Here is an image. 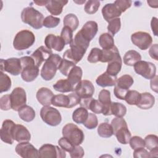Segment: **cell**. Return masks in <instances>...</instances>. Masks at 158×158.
Instances as JSON below:
<instances>
[{
	"label": "cell",
	"mask_w": 158,
	"mask_h": 158,
	"mask_svg": "<svg viewBox=\"0 0 158 158\" xmlns=\"http://www.w3.org/2000/svg\"><path fill=\"white\" fill-rule=\"evenodd\" d=\"M114 135L117 141L122 144H127L131 138V133L126 121L122 117H115L111 121Z\"/></svg>",
	"instance_id": "6da1fadb"
},
{
	"label": "cell",
	"mask_w": 158,
	"mask_h": 158,
	"mask_svg": "<svg viewBox=\"0 0 158 158\" xmlns=\"http://www.w3.org/2000/svg\"><path fill=\"white\" fill-rule=\"evenodd\" d=\"M22 21L32 28L38 30L43 27V15L33 7L24 8L21 12Z\"/></svg>",
	"instance_id": "7a4b0ae2"
},
{
	"label": "cell",
	"mask_w": 158,
	"mask_h": 158,
	"mask_svg": "<svg viewBox=\"0 0 158 158\" xmlns=\"http://www.w3.org/2000/svg\"><path fill=\"white\" fill-rule=\"evenodd\" d=\"M22 65L21 77L26 82L34 81L39 75V67L35 63L31 56H24L20 58Z\"/></svg>",
	"instance_id": "3957f363"
},
{
	"label": "cell",
	"mask_w": 158,
	"mask_h": 158,
	"mask_svg": "<svg viewBox=\"0 0 158 158\" xmlns=\"http://www.w3.org/2000/svg\"><path fill=\"white\" fill-rule=\"evenodd\" d=\"M62 58L57 54H52L44 62L41 70V76L46 81L51 80L55 76L61 62Z\"/></svg>",
	"instance_id": "277c9868"
},
{
	"label": "cell",
	"mask_w": 158,
	"mask_h": 158,
	"mask_svg": "<svg viewBox=\"0 0 158 158\" xmlns=\"http://www.w3.org/2000/svg\"><path fill=\"white\" fill-rule=\"evenodd\" d=\"M35 41V36L32 31L22 30L15 36L13 41V46L17 51H23L31 47Z\"/></svg>",
	"instance_id": "5b68a950"
},
{
	"label": "cell",
	"mask_w": 158,
	"mask_h": 158,
	"mask_svg": "<svg viewBox=\"0 0 158 158\" xmlns=\"http://www.w3.org/2000/svg\"><path fill=\"white\" fill-rule=\"evenodd\" d=\"M62 135L74 146L81 144L85 138L83 131L79 127L72 123L66 124L62 130Z\"/></svg>",
	"instance_id": "8992f818"
},
{
	"label": "cell",
	"mask_w": 158,
	"mask_h": 158,
	"mask_svg": "<svg viewBox=\"0 0 158 158\" xmlns=\"http://www.w3.org/2000/svg\"><path fill=\"white\" fill-rule=\"evenodd\" d=\"M40 117L44 123L52 127L59 125L62 121V117L59 111L50 106H43L41 109Z\"/></svg>",
	"instance_id": "52a82bcc"
},
{
	"label": "cell",
	"mask_w": 158,
	"mask_h": 158,
	"mask_svg": "<svg viewBox=\"0 0 158 158\" xmlns=\"http://www.w3.org/2000/svg\"><path fill=\"white\" fill-rule=\"evenodd\" d=\"M65 151L57 146L51 144L42 145L38 150V157L40 158H64Z\"/></svg>",
	"instance_id": "ba28073f"
},
{
	"label": "cell",
	"mask_w": 158,
	"mask_h": 158,
	"mask_svg": "<svg viewBox=\"0 0 158 158\" xmlns=\"http://www.w3.org/2000/svg\"><path fill=\"white\" fill-rule=\"evenodd\" d=\"M135 72L146 79L151 80L156 75V65L150 62L139 60L133 65Z\"/></svg>",
	"instance_id": "9c48e42d"
},
{
	"label": "cell",
	"mask_w": 158,
	"mask_h": 158,
	"mask_svg": "<svg viewBox=\"0 0 158 158\" xmlns=\"http://www.w3.org/2000/svg\"><path fill=\"white\" fill-rule=\"evenodd\" d=\"M22 65L20 59L11 57L7 59H1V71L7 72L14 76L21 74Z\"/></svg>",
	"instance_id": "30bf717a"
},
{
	"label": "cell",
	"mask_w": 158,
	"mask_h": 158,
	"mask_svg": "<svg viewBox=\"0 0 158 158\" xmlns=\"http://www.w3.org/2000/svg\"><path fill=\"white\" fill-rule=\"evenodd\" d=\"M12 109L15 111L19 110L27 103V95L25 89L21 87L14 88L10 94Z\"/></svg>",
	"instance_id": "8fae6325"
},
{
	"label": "cell",
	"mask_w": 158,
	"mask_h": 158,
	"mask_svg": "<svg viewBox=\"0 0 158 158\" xmlns=\"http://www.w3.org/2000/svg\"><path fill=\"white\" fill-rule=\"evenodd\" d=\"M133 44L141 50H146L152 44V38L149 33L144 31H136L131 36Z\"/></svg>",
	"instance_id": "7c38bea8"
},
{
	"label": "cell",
	"mask_w": 158,
	"mask_h": 158,
	"mask_svg": "<svg viewBox=\"0 0 158 158\" xmlns=\"http://www.w3.org/2000/svg\"><path fill=\"white\" fill-rule=\"evenodd\" d=\"M74 92L80 98V99H86L92 98L94 87L93 83L87 80H81L75 87Z\"/></svg>",
	"instance_id": "4fadbf2b"
},
{
	"label": "cell",
	"mask_w": 158,
	"mask_h": 158,
	"mask_svg": "<svg viewBox=\"0 0 158 158\" xmlns=\"http://www.w3.org/2000/svg\"><path fill=\"white\" fill-rule=\"evenodd\" d=\"M15 152L23 158L38 157V151L28 141L17 144L15 147Z\"/></svg>",
	"instance_id": "5bb4252c"
},
{
	"label": "cell",
	"mask_w": 158,
	"mask_h": 158,
	"mask_svg": "<svg viewBox=\"0 0 158 158\" xmlns=\"http://www.w3.org/2000/svg\"><path fill=\"white\" fill-rule=\"evenodd\" d=\"M70 48L65 51L63 54V59L73 62L77 64L81 60L86 49L72 43L70 44Z\"/></svg>",
	"instance_id": "9a60e30c"
},
{
	"label": "cell",
	"mask_w": 158,
	"mask_h": 158,
	"mask_svg": "<svg viewBox=\"0 0 158 158\" xmlns=\"http://www.w3.org/2000/svg\"><path fill=\"white\" fill-rule=\"evenodd\" d=\"M15 123L11 120H5L2 124L0 130V135L1 140L9 144H12L14 143L13 131Z\"/></svg>",
	"instance_id": "2e32d148"
},
{
	"label": "cell",
	"mask_w": 158,
	"mask_h": 158,
	"mask_svg": "<svg viewBox=\"0 0 158 158\" xmlns=\"http://www.w3.org/2000/svg\"><path fill=\"white\" fill-rule=\"evenodd\" d=\"M44 44L48 49H52L58 52L62 51L65 46V42L60 36L53 34H49L46 36Z\"/></svg>",
	"instance_id": "e0dca14e"
},
{
	"label": "cell",
	"mask_w": 158,
	"mask_h": 158,
	"mask_svg": "<svg viewBox=\"0 0 158 158\" xmlns=\"http://www.w3.org/2000/svg\"><path fill=\"white\" fill-rule=\"evenodd\" d=\"M52 54L51 49H48V48L41 46L37 48L31 55V57L33 59L35 65L40 67L41 64L46 61Z\"/></svg>",
	"instance_id": "ac0fdd59"
},
{
	"label": "cell",
	"mask_w": 158,
	"mask_h": 158,
	"mask_svg": "<svg viewBox=\"0 0 158 158\" xmlns=\"http://www.w3.org/2000/svg\"><path fill=\"white\" fill-rule=\"evenodd\" d=\"M98 30V26L96 22L88 21L79 31V33L85 40L90 42L96 36Z\"/></svg>",
	"instance_id": "d6986e66"
},
{
	"label": "cell",
	"mask_w": 158,
	"mask_h": 158,
	"mask_svg": "<svg viewBox=\"0 0 158 158\" xmlns=\"http://www.w3.org/2000/svg\"><path fill=\"white\" fill-rule=\"evenodd\" d=\"M14 139L19 143L28 142L31 139V134L23 125L15 124L13 131Z\"/></svg>",
	"instance_id": "ffe728a7"
},
{
	"label": "cell",
	"mask_w": 158,
	"mask_h": 158,
	"mask_svg": "<svg viewBox=\"0 0 158 158\" xmlns=\"http://www.w3.org/2000/svg\"><path fill=\"white\" fill-rule=\"evenodd\" d=\"M101 12L103 18L107 22L112 19L118 18L122 14V12L114 3H108L104 5Z\"/></svg>",
	"instance_id": "44dd1931"
},
{
	"label": "cell",
	"mask_w": 158,
	"mask_h": 158,
	"mask_svg": "<svg viewBox=\"0 0 158 158\" xmlns=\"http://www.w3.org/2000/svg\"><path fill=\"white\" fill-rule=\"evenodd\" d=\"M52 91L48 88H40L36 94L38 101L43 106H50L52 104V99L54 96Z\"/></svg>",
	"instance_id": "7402d4cb"
},
{
	"label": "cell",
	"mask_w": 158,
	"mask_h": 158,
	"mask_svg": "<svg viewBox=\"0 0 158 158\" xmlns=\"http://www.w3.org/2000/svg\"><path fill=\"white\" fill-rule=\"evenodd\" d=\"M68 3V1L49 0L45 6L48 11L52 15H59L62 12L63 7Z\"/></svg>",
	"instance_id": "603a6c76"
},
{
	"label": "cell",
	"mask_w": 158,
	"mask_h": 158,
	"mask_svg": "<svg viewBox=\"0 0 158 158\" xmlns=\"http://www.w3.org/2000/svg\"><path fill=\"white\" fill-rule=\"evenodd\" d=\"M98 101L103 105L104 110L102 114L104 115H110V106L111 104L110 93L107 89H102L98 95Z\"/></svg>",
	"instance_id": "cb8c5ba5"
},
{
	"label": "cell",
	"mask_w": 158,
	"mask_h": 158,
	"mask_svg": "<svg viewBox=\"0 0 158 158\" xmlns=\"http://www.w3.org/2000/svg\"><path fill=\"white\" fill-rule=\"evenodd\" d=\"M145 147L149 151L151 157L158 156V138L155 135H148L144 138Z\"/></svg>",
	"instance_id": "d4e9b609"
},
{
	"label": "cell",
	"mask_w": 158,
	"mask_h": 158,
	"mask_svg": "<svg viewBox=\"0 0 158 158\" xmlns=\"http://www.w3.org/2000/svg\"><path fill=\"white\" fill-rule=\"evenodd\" d=\"M155 103V98L150 93H141V97L136 106L141 109L147 110L151 109Z\"/></svg>",
	"instance_id": "484cf974"
},
{
	"label": "cell",
	"mask_w": 158,
	"mask_h": 158,
	"mask_svg": "<svg viewBox=\"0 0 158 158\" xmlns=\"http://www.w3.org/2000/svg\"><path fill=\"white\" fill-rule=\"evenodd\" d=\"M117 77H114L109 75L106 72L98 76L96 80L97 85L101 87L113 86L115 85Z\"/></svg>",
	"instance_id": "4316f807"
},
{
	"label": "cell",
	"mask_w": 158,
	"mask_h": 158,
	"mask_svg": "<svg viewBox=\"0 0 158 158\" xmlns=\"http://www.w3.org/2000/svg\"><path fill=\"white\" fill-rule=\"evenodd\" d=\"M118 57H120L118 49L115 46H114L111 49L102 50V56L100 62L104 63L109 62Z\"/></svg>",
	"instance_id": "83f0119b"
},
{
	"label": "cell",
	"mask_w": 158,
	"mask_h": 158,
	"mask_svg": "<svg viewBox=\"0 0 158 158\" xmlns=\"http://www.w3.org/2000/svg\"><path fill=\"white\" fill-rule=\"evenodd\" d=\"M18 114L22 120L27 122L33 121L36 115L35 110L28 105H25L20 108L18 111Z\"/></svg>",
	"instance_id": "f1b7e54d"
},
{
	"label": "cell",
	"mask_w": 158,
	"mask_h": 158,
	"mask_svg": "<svg viewBox=\"0 0 158 158\" xmlns=\"http://www.w3.org/2000/svg\"><path fill=\"white\" fill-rule=\"evenodd\" d=\"M122 61L121 57L108 62L106 72L112 77H117V75L120 72L122 69Z\"/></svg>",
	"instance_id": "f546056e"
},
{
	"label": "cell",
	"mask_w": 158,
	"mask_h": 158,
	"mask_svg": "<svg viewBox=\"0 0 158 158\" xmlns=\"http://www.w3.org/2000/svg\"><path fill=\"white\" fill-rule=\"evenodd\" d=\"M52 104L56 107L70 108V99L68 95L59 94L54 95L52 99Z\"/></svg>",
	"instance_id": "4dcf8cb0"
},
{
	"label": "cell",
	"mask_w": 158,
	"mask_h": 158,
	"mask_svg": "<svg viewBox=\"0 0 158 158\" xmlns=\"http://www.w3.org/2000/svg\"><path fill=\"white\" fill-rule=\"evenodd\" d=\"M141 59V56L138 52L135 50H129L123 56V63L128 66H133Z\"/></svg>",
	"instance_id": "1f68e13d"
},
{
	"label": "cell",
	"mask_w": 158,
	"mask_h": 158,
	"mask_svg": "<svg viewBox=\"0 0 158 158\" xmlns=\"http://www.w3.org/2000/svg\"><path fill=\"white\" fill-rule=\"evenodd\" d=\"M54 89L60 93L74 91L75 86H73L67 79H60L53 85Z\"/></svg>",
	"instance_id": "d6a6232c"
},
{
	"label": "cell",
	"mask_w": 158,
	"mask_h": 158,
	"mask_svg": "<svg viewBox=\"0 0 158 158\" xmlns=\"http://www.w3.org/2000/svg\"><path fill=\"white\" fill-rule=\"evenodd\" d=\"M83 71L80 67L75 66L69 72L67 76V80L75 87V86L81 81Z\"/></svg>",
	"instance_id": "836d02e7"
},
{
	"label": "cell",
	"mask_w": 158,
	"mask_h": 158,
	"mask_svg": "<svg viewBox=\"0 0 158 158\" xmlns=\"http://www.w3.org/2000/svg\"><path fill=\"white\" fill-rule=\"evenodd\" d=\"M88 114L89 113L88 110L86 108L83 107H80L73 111L72 114V119L74 122L77 123H83L86 121Z\"/></svg>",
	"instance_id": "e575fe53"
},
{
	"label": "cell",
	"mask_w": 158,
	"mask_h": 158,
	"mask_svg": "<svg viewBox=\"0 0 158 158\" xmlns=\"http://www.w3.org/2000/svg\"><path fill=\"white\" fill-rule=\"evenodd\" d=\"M134 80L131 76L128 74L123 75L119 77L118 78H117L115 85L116 86L123 89L125 90H129V88L132 86L133 84Z\"/></svg>",
	"instance_id": "d590c367"
},
{
	"label": "cell",
	"mask_w": 158,
	"mask_h": 158,
	"mask_svg": "<svg viewBox=\"0 0 158 158\" xmlns=\"http://www.w3.org/2000/svg\"><path fill=\"white\" fill-rule=\"evenodd\" d=\"M99 43L103 49H109L115 46L113 36L109 33H104L100 35Z\"/></svg>",
	"instance_id": "8d00e7d4"
},
{
	"label": "cell",
	"mask_w": 158,
	"mask_h": 158,
	"mask_svg": "<svg viewBox=\"0 0 158 158\" xmlns=\"http://www.w3.org/2000/svg\"><path fill=\"white\" fill-rule=\"evenodd\" d=\"M110 115H114L116 117H123L127 113V107L122 103L112 102L110 106Z\"/></svg>",
	"instance_id": "74e56055"
},
{
	"label": "cell",
	"mask_w": 158,
	"mask_h": 158,
	"mask_svg": "<svg viewBox=\"0 0 158 158\" xmlns=\"http://www.w3.org/2000/svg\"><path fill=\"white\" fill-rule=\"evenodd\" d=\"M64 25L69 27L73 31L77 30L79 25V20L76 15L68 14L64 18Z\"/></svg>",
	"instance_id": "f35d334b"
},
{
	"label": "cell",
	"mask_w": 158,
	"mask_h": 158,
	"mask_svg": "<svg viewBox=\"0 0 158 158\" xmlns=\"http://www.w3.org/2000/svg\"><path fill=\"white\" fill-rule=\"evenodd\" d=\"M98 133L102 138L111 137L114 135L112 125L107 122L100 123L98 127Z\"/></svg>",
	"instance_id": "ab89813d"
},
{
	"label": "cell",
	"mask_w": 158,
	"mask_h": 158,
	"mask_svg": "<svg viewBox=\"0 0 158 158\" xmlns=\"http://www.w3.org/2000/svg\"><path fill=\"white\" fill-rule=\"evenodd\" d=\"M141 97V93L136 90H128L125 95V101L129 105H137Z\"/></svg>",
	"instance_id": "60d3db41"
},
{
	"label": "cell",
	"mask_w": 158,
	"mask_h": 158,
	"mask_svg": "<svg viewBox=\"0 0 158 158\" xmlns=\"http://www.w3.org/2000/svg\"><path fill=\"white\" fill-rule=\"evenodd\" d=\"M12 81L10 77L1 71L0 73V92H6L9 90L11 87Z\"/></svg>",
	"instance_id": "b9f144b4"
},
{
	"label": "cell",
	"mask_w": 158,
	"mask_h": 158,
	"mask_svg": "<svg viewBox=\"0 0 158 158\" xmlns=\"http://www.w3.org/2000/svg\"><path fill=\"white\" fill-rule=\"evenodd\" d=\"M75 65L76 64L73 62H71L65 59H62L58 70H59V71L63 75L67 77L70 70L73 69V67L75 66Z\"/></svg>",
	"instance_id": "7bdbcfd3"
},
{
	"label": "cell",
	"mask_w": 158,
	"mask_h": 158,
	"mask_svg": "<svg viewBox=\"0 0 158 158\" xmlns=\"http://www.w3.org/2000/svg\"><path fill=\"white\" fill-rule=\"evenodd\" d=\"M107 28L109 33L112 36H114L117 32H118L121 28L120 19L118 17L110 20L108 22V25Z\"/></svg>",
	"instance_id": "ee69618b"
},
{
	"label": "cell",
	"mask_w": 158,
	"mask_h": 158,
	"mask_svg": "<svg viewBox=\"0 0 158 158\" xmlns=\"http://www.w3.org/2000/svg\"><path fill=\"white\" fill-rule=\"evenodd\" d=\"M100 6V1L96 0L88 1L84 7V10L86 13L88 14H93L96 13Z\"/></svg>",
	"instance_id": "f6af8a7d"
},
{
	"label": "cell",
	"mask_w": 158,
	"mask_h": 158,
	"mask_svg": "<svg viewBox=\"0 0 158 158\" xmlns=\"http://www.w3.org/2000/svg\"><path fill=\"white\" fill-rule=\"evenodd\" d=\"M102 56V50L98 48H93L91 49L87 60L90 63H96L100 61Z\"/></svg>",
	"instance_id": "bcb514c9"
},
{
	"label": "cell",
	"mask_w": 158,
	"mask_h": 158,
	"mask_svg": "<svg viewBox=\"0 0 158 158\" xmlns=\"http://www.w3.org/2000/svg\"><path fill=\"white\" fill-rule=\"evenodd\" d=\"M83 124L86 128L89 130H92L95 128L98 124V118L95 115V114L89 113L86 121Z\"/></svg>",
	"instance_id": "7dc6e473"
},
{
	"label": "cell",
	"mask_w": 158,
	"mask_h": 158,
	"mask_svg": "<svg viewBox=\"0 0 158 158\" xmlns=\"http://www.w3.org/2000/svg\"><path fill=\"white\" fill-rule=\"evenodd\" d=\"M65 44H70L73 40V31L68 27H65L62 29L60 36Z\"/></svg>",
	"instance_id": "c3c4849f"
},
{
	"label": "cell",
	"mask_w": 158,
	"mask_h": 158,
	"mask_svg": "<svg viewBox=\"0 0 158 158\" xmlns=\"http://www.w3.org/2000/svg\"><path fill=\"white\" fill-rule=\"evenodd\" d=\"M60 19L52 15H49L44 18L43 25L44 27L52 28L56 27L60 23Z\"/></svg>",
	"instance_id": "681fc988"
},
{
	"label": "cell",
	"mask_w": 158,
	"mask_h": 158,
	"mask_svg": "<svg viewBox=\"0 0 158 158\" xmlns=\"http://www.w3.org/2000/svg\"><path fill=\"white\" fill-rule=\"evenodd\" d=\"M129 143L131 149L134 150L145 147L144 140L141 137L138 136H134L131 137L129 141Z\"/></svg>",
	"instance_id": "f907efd6"
},
{
	"label": "cell",
	"mask_w": 158,
	"mask_h": 158,
	"mask_svg": "<svg viewBox=\"0 0 158 158\" xmlns=\"http://www.w3.org/2000/svg\"><path fill=\"white\" fill-rule=\"evenodd\" d=\"M58 144L62 149L69 152H71L75 147V146L71 142H70L67 138L64 136L59 139V140L58 141Z\"/></svg>",
	"instance_id": "816d5d0a"
},
{
	"label": "cell",
	"mask_w": 158,
	"mask_h": 158,
	"mask_svg": "<svg viewBox=\"0 0 158 158\" xmlns=\"http://www.w3.org/2000/svg\"><path fill=\"white\" fill-rule=\"evenodd\" d=\"M0 108L2 110H8L12 109L10 95L5 94L1 98Z\"/></svg>",
	"instance_id": "f5cc1de1"
},
{
	"label": "cell",
	"mask_w": 158,
	"mask_h": 158,
	"mask_svg": "<svg viewBox=\"0 0 158 158\" xmlns=\"http://www.w3.org/2000/svg\"><path fill=\"white\" fill-rule=\"evenodd\" d=\"M114 4L122 13L125 12L127 9L131 7L132 1L129 0H117L114 2Z\"/></svg>",
	"instance_id": "db71d44e"
},
{
	"label": "cell",
	"mask_w": 158,
	"mask_h": 158,
	"mask_svg": "<svg viewBox=\"0 0 158 158\" xmlns=\"http://www.w3.org/2000/svg\"><path fill=\"white\" fill-rule=\"evenodd\" d=\"M85 154L84 149L80 145L75 146L71 152H70V156L72 158H81Z\"/></svg>",
	"instance_id": "11a10c76"
},
{
	"label": "cell",
	"mask_w": 158,
	"mask_h": 158,
	"mask_svg": "<svg viewBox=\"0 0 158 158\" xmlns=\"http://www.w3.org/2000/svg\"><path fill=\"white\" fill-rule=\"evenodd\" d=\"M133 157L135 158H139V157H151V154L149 152H148L144 148H139L137 149H135L133 152Z\"/></svg>",
	"instance_id": "9f6ffc18"
},
{
	"label": "cell",
	"mask_w": 158,
	"mask_h": 158,
	"mask_svg": "<svg viewBox=\"0 0 158 158\" xmlns=\"http://www.w3.org/2000/svg\"><path fill=\"white\" fill-rule=\"evenodd\" d=\"M128 90H125L123 89H121L116 86H115V88L114 89V93L115 96L121 100H124L125 95Z\"/></svg>",
	"instance_id": "6f0895ef"
},
{
	"label": "cell",
	"mask_w": 158,
	"mask_h": 158,
	"mask_svg": "<svg viewBox=\"0 0 158 158\" xmlns=\"http://www.w3.org/2000/svg\"><path fill=\"white\" fill-rule=\"evenodd\" d=\"M70 99V108H72L73 107L76 106L78 104H80V98L76 94L75 92H73L71 94H69Z\"/></svg>",
	"instance_id": "680465c9"
},
{
	"label": "cell",
	"mask_w": 158,
	"mask_h": 158,
	"mask_svg": "<svg viewBox=\"0 0 158 158\" xmlns=\"http://www.w3.org/2000/svg\"><path fill=\"white\" fill-rule=\"evenodd\" d=\"M157 49H158V45L157 44H154L151 46L149 50V54L151 56V58L153 59L157 60L158 57H157Z\"/></svg>",
	"instance_id": "91938a15"
},
{
	"label": "cell",
	"mask_w": 158,
	"mask_h": 158,
	"mask_svg": "<svg viewBox=\"0 0 158 158\" xmlns=\"http://www.w3.org/2000/svg\"><path fill=\"white\" fill-rule=\"evenodd\" d=\"M151 27L152 31L154 36L157 35V19L156 17H152L151 21Z\"/></svg>",
	"instance_id": "94428289"
},
{
	"label": "cell",
	"mask_w": 158,
	"mask_h": 158,
	"mask_svg": "<svg viewBox=\"0 0 158 158\" xmlns=\"http://www.w3.org/2000/svg\"><path fill=\"white\" fill-rule=\"evenodd\" d=\"M157 76L156 75L153 78L151 79L150 84H151V88L152 91L157 93Z\"/></svg>",
	"instance_id": "6125c7cd"
},
{
	"label": "cell",
	"mask_w": 158,
	"mask_h": 158,
	"mask_svg": "<svg viewBox=\"0 0 158 158\" xmlns=\"http://www.w3.org/2000/svg\"><path fill=\"white\" fill-rule=\"evenodd\" d=\"M47 2H48V1H34V3L40 6H46Z\"/></svg>",
	"instance_id": "be15d7a7"
},
{
	"label": "cell",
	"mask_w": 158,
	"mask_h": 158,
	"mask_svg": "<svg viewBox=\"0 0 158 158\" xmlns=\"http://www.w3.org/2000/svg\"><path fill=\"white\" fill-rule=\"evenodd\" d=\"M148 3L149 4V6L151 7H154V8H156L157 7V3L158 2L156 1H148Z\"/></svg>",
	"instance_id": "e7e4bbea"
}]
</instances>
